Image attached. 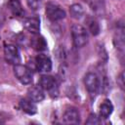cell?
<instances>
[{"label":"cell","instance_id":"19","mask_svg":"<svg viewBox=\"0 0 125 125\" xmlns=\"http://www.w3.org/2000/svg\"><path fill=\"white\" fill-rule=\"evenodd\" d=\"M119 81H120V87L123 88V72H121L119 75Z\"/></svg>","mask_w":125,"mask_h":125},{"label":"cell","instance_id":"6","mask_svg":"<svg viewBox=\"0 0 125 125\" xmlns=\"http://www.w3.org/2000/svg\"><path fill=\"white\" fill-rule=\"evenodd\" d=\"M33 68L42 73L50 72L52 69V61L48 56L40 54L33 61Z\"/></svg>","mask_w":125,"mask_h":125},{"label":"cell","instance_id":"1","mask_svg":"<svg viewBox=\"0 0 125 125\" xmlns=\"http://www.w3.org/2000/svg\"><path fill=\"white\" fill-rule=\"evenodd\" d=\"M71 37L74 47L82 48L84 47L89 40L88 30L79 23H74L71 26Z\"/></svg>","mask_w":125,"mask_h":125},{"label":"cell","instance_id":"14","mask_svg":"<svg viewBox=\"0 0 125 125\" xmlns=\"http://www.w3.org/2000/svg\"><path fill=\"white\" fill-rule=\"evenodd\" d=\"M8 8L11 13L16 17H22L24 15V10L20 0H10L8 2Z\"/></svg>","mask_w":125,"mask_h":125},{"label":"cell","instance_id":"7","mask_svg":"<svg viewBox=\"0 0 125 125\" xmlns=\"http://www.w3.org/2000/svg\"><path fill=\"white\" fill-rule=\"evenodd\" d=\"M4 56L8 62L12 64H18L21 62V55L18 47L14 44H8L4 47Z\"/></svg>","mask_w":125,"mask_h":125},{"label":"cell","instance_id":"8","mask_svg":"<svg viewBox=\"0 0 125 125\" xmlns=\"http://www.w3.org/2000/svg\"><path fill=\"white\" fill-rule=\"evenodd\" d=\"M62 121L65 124H79L80 123V113L76 107H68L65 109L62 115Z\"/></svg>","mask_w":125,"mask_h":125},{"label":"cell","instance_id":"12","mask_svg":"<svg viewBox=\"0 0 125 125\" xmlns=\"http://www.w3.org/2000/svg\"><path fill=\"white\" fill-rule=\"evenodd\" d=\"M20 107L23 112L29 115H33L37 112V106L35 103L29 99H21L20 101Z\"/></svg>","mask_w":125,"mask_h":125},{"label":"cell","instance_id":"3","mask_svg":"<svg viewBox=\"0 0 125 125\" xmlns=\"http://www.w3.org/2000/svg\"><path fill=\"white\" fill-rule=\"evenodd\" d=\"M45 13L47 18L52 21H58L65 18L66 14L65 11L57 3L54 2H48L46 5Z\"/></svg>","mask_w":125,"mask_h":125},{"label":"cell","instance_id":"20","mask_svg":"<svg viewBox=\"0 0 125 125\" xmlns=\"http://www.w3.org/2000/svg\"><path fill=\"white\" fill-rule=\"evenodd\" d=\"M3 22H4V17H3V15L0 12V26L3 24Z\"/></svg>","mask_w":125,"mask_h":125},{"label":"cell","instance_id":"16","mask_svg":"<svg viewBox=\"0 0 125 125\" xmlns=\"http://www.w3.org/2000/svg\"><path fill=\"white\" fill-rule=\"evenodd\" d=\"M87 24H88V29L89 31L91 32L92 35L94 36H97L100 31H101V27H100V24L98 22V21L94 18H89L87 20Z\"/></svg>","mask_w":125,"mask_h":125},{"label":"cell","instance_id":"4","mask_svg":"<svg viewBox=\"0 0 125 125\" xmlns=\"http://www.w3.org/2000/svg\"><path fill=\"white\" fill-rule=\"evenodd\" d=\"M83 82H84L85 88L88 91L89 95L92 98L95 97L98 94L99 89H100V80H99L98 75L94 72H88L85 74Z\"/></svg>","mask_w":125,"mask_h":125},{"label":"cell","instance_id":"18","mask_svg":"<svg viewBox=\"0 0 125 125\" xmlns=\"http://www.w3.org/2000/svg\"><path fill=\"white\" fill-rule=\"evenodd\" d=\"M99 123H100V120H99V118L97 117V115L94 114V113L90 114L89 117H88V119L86 120V124L95 125V124H99Z\"/></svg>","mask_w":125,"mask_h":125},{"label":"cell","instance_id":"15","mask_svg":"<svg viewBox=\"0 0 125 125\" xmlns=\"http://www.w3.org/2000/svg\"><path fill=\"white\" fill-rule=\"evenodd\" d=\"M69 14L70 16L75 19V20H80L81 18H83L84 14H85V11H84V8L81 4L79 3H75V4H72L69 8Z\"/></svg>","mask_w":125,"mask_h":125},{"label":"cell","instance_id":"10","mask_svg":"<svg viewBox=\"0 0 125 125\" xmlns=\"http://www.w3.org/2000/svg\"><path fill=\"white\" fill-rule=\"evenodd\" d=\"M30 45L34 50H36L38 52H43V51L47 50V47H48L45 38L43 36H41L39 33L33 34L32 38L30 39Z\"/></svg>","mask_w":125,"mask_h":125},{"label":"cell","instance_id":"9","mask_svg":"<svg viewBox=\"0 0 125 125\" xmlns=\"http://www.w3.org/2000/svg\"><path fill=\"white\" fill-rule=\"evenodd\" d=\"M23 27L32 34L39 33L40 30V20L37 17L26 18L23 21Z\"/></svg>","mask_w":125,"mask_h":125},{"label":"cell","instance_id":"17","mask_svg":"<svg viewBox=\"0 0 125 125\" xmlns=\"http://www.w3.org/2000/svg\"><path fill=\"white\" fill-rule=\"evenodd\" d=\"M26 3L30 10L38 11V10H40V8L42 6L43 0H26Z\"/></svg>","mask_w":125,"mask_h":125},{"label":"cell","instance_id":"5","mask_svg":"<svg viewBox=\"0 0 125 125\" xmlns=\"http://www.w3.org/2000/svg\"><path fill=\"white\" fill-rule=\"evenodd\" d=\"M14 74L16 78L24 85H28L32 81V72L29 67L22 64H15L14 66Z\"/></svg>","mask_w":125,"mask_h":125},{"label":"cell","instance_id":"11","mask_svg":"<svg viewBox=\"0 0 125 125\" xmlns=\"http://www.w3.org/2000/svg\"><path fill=\"white\" fill-rule=\"evenodd\" d=\"M27 98L34 103H40L45 99V95L40 87H29L27 90Z\"/></svg>","mask_w":125,"mask_h":125},{"label":"cell","instance_id":"13","mask_svg":"<svg viewBox=\"0 0 125 125\" xmlns=\"http://www.w3.org/2000/svg\"><path fill=\"white\" fill-rule=\"evenodd\" d=\"M113 111V104L110 100L105 99L100 105V117L103 119H106Z\"/></svg>","mask_w":125,"mask_h":125},{"label":"cell","instance_id":"2","mask_svg":"<svg viewBox=\"0 0 125 125\" xmlns=\"http://www.w3.org/2000/svg\"><path fill=\"white\" fill-rule=\"evenodd\" d=\"M39 85L40 88L47 91L52 98H57L59 96V86L55 77L48 74H43L39 79Z\"/></svg>","mask_w":125,"mask_h":125}]
</instances>
